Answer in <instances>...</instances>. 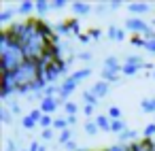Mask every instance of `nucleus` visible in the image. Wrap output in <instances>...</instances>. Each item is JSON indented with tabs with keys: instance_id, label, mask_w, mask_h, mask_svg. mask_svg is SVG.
I'll list each match as a JSON object with an SVG mask.
<instances>
[{
	"instance_id": "nucleus-1",
	"label": "nucleus",
	"mask_w": 155,
	"mask_h": 151,
	"mask_svg": "<svg viewBox=\"0 0 155 151\" xmlns=\"http://www.w3.org/2000/svg\"><path fill=\"white\" fill-rule=\"evenodd\" d=\"M0 58H2V75H13L28 62L24 47L7 32H2L0 36Z\"/></svg>"
},
{
	"instance_id": "nucleus-2",
	"label": "nucleus",
	"mask_w": 155,
	"mask_h": 151,
	"mask_svg": "<svg viewBox=\"0 0 155 151\" xmlns=\"http://www.w3.org/2000/svg\"><path fill=\"white\" fill-rule=\"evenodd\" d=\"M41 117H43V111H41V109H32L28 115L21 117V128H24V130H32V128H36L38 121H41Z\"/></svg>"
},
{
	"instance_id": "nucleus-3",
	"label": "nucleus",
	"mask_w": 155,
	"mask_h": 151,
	"mask_svg": "<svg viewBox=\"0 0 155 151\" xmlns=\"http://www.w3.org/2000/svg\"><path fill=\"white\" fill-rule=\"evenodd\" d=\"M64 106V102L60 100V98H45L41 104H38V109L43 111V115H51V113H55L58 111V106Z\"/></svg>"
},
{
	"instance_id": "nucleus-4",
	"label": "nucleus",
	"mask_w": 155,
	"mask_h": 151,
	"mask_svg": "<svg viewBox=\"0 0 155 151\" xmlns=\"http://www.w3.org/2000/svg\"><path fill=\"white\" fill-rule=\"evenodd\" d=\"M89 92H91L98 100H102L104 96H108V92H110V83H106V81L100 79V81H96V83L89 87Z\"/></svg>"
},
{
	"instance_id": "nucleus-5",
	"label": "nucleus",
	"mask_w": 155,
	"mask_h": 151,
	"mask_svg": "<svg viewBox=\"0 0 155 151\" xmlns=\"http://www.w3.org/2000/svg\"><path fill=\"white\" fill-rule=\"evenodd\" d=\"M87 77H91V68H89V66H85V68H79L77 72H70V75H68V79H70L72 83H77V85H79L81 81H85Z\"/></svg>"
},
{
	"instance_id": "nucleus-6",
	"label": "nucleus",
	"mask_w": 155,
	"mask_h": 151,
	"mask_svg": "<svg viewBox=\"0 0 155 151\" xmlns=\"http://www.w3.org/2000/svg\"><path fill=\"white\" fill-rule=\"evenodd\" d=\"M127 11L138 17V15L149 13V11H151V5H147V2H132V5H127Z\"/></svg>"
},
{
	"instance_id": "nucleus-7",
	"label": "nucleus",
	"mask_w": 155,
	"mask_h": 151,
	"mask_svg": "<svg viewBox=\"0 0 155 151\" xmlns=\"http://www.w3.org/2000/svg\"><path fill=\"white\" fill-rule=\"evenodd\" d=\"M70 9H72L74 15H89V13L94 11V7H91V5H85V2H72Z\"/></svg>"
},
{
	"instance_id": "nucleus-8",
	"label": "nucleus",
	"mask_w": 155,
	"mask_h": 151,
	"mask_svg": "<svg viewBox=\"0 0 155 151\" xmlns=\"http://www.w3.org/2000/svg\"><path fill=\"white\" fill-rule=\"evenodd\" d=\"M110 132L117 134V136H121V134L127 132V123L123 119H110Z\"/></svg>"
},
{
	"instance_id": "nucleus-9",
	"label": "nucleus",
	"mask_w": 155,
	"mask_h": 151,
	"mask_svg": "<svg viewBox=\"0 0 155 151\" xmlns=\"http://www.w3.org/2000/svg\"><path fill=\"white\" fill-rule=\"evenodd\" d=\"M140 111L142 113H153L155 115V96H147L140 100Z\"/></svg>"
},
{
	"instance_id": "nucleus-10",
	"label": "nucleus",
	"mask_w": 155,
	"mask_h": 151,
	"mask_svg": "<svg viewBox=\"0 0 155 151\" xmlns=\"http://www.w3.org/2000/svg\"><path fill=\"white\" fill-rule=\"evenodd\" d=\"M94 121H96V126L100 128V132H102V130H104V132H110V117H108V115H96Z\"/></svg>"
},
{
	"instance_id": "nucleus-11",
	"label": "nucleus",
	"mask_w": 155,
	"mask_h": 151,
	"mask_svg": "<svg viewBox=\"0 0 155 151\" xmlns=\"http://www.w3.org/2000/svg\"><path fill=\"white\" fill-rule=\"evenodd\" d=\"M72 140H74V132H72V128L60 132V136H58V145H60V147H66V145L72 143Z\"/></svg>"
},
{
	"instance_id": "nucleus-12",
	"label": "nucleus",
	"mask_w": 155,
	"mask_h": 151,
	"mask_svg": "<svg viewBox=\"0 0 155 151\" xmlns=\"http://www.w3.org/2000/svg\"><path fill=\"white\" fill-rule=\"evenodd\" d=\"M108 39L110 41H123L125 39V28H117V26H110L108 28Z\"/></svg>"
},
{
	"instance_id": "nucleus-13",
	"label": "nucleus",
	"mask_w": 155,
	"mask_h": 151,
	"mask_svg": "<svg viewBox=\"0 0 155 151\" xmlns=\"http://www.w3.org/2000/svg\"><path fill=\"white\" fill-rule=\"evenodd\" d=\"M70 128V121H68V117H58V119H53V130L58 132H64V130H68Z\"/></svg>"
},
{
	"instance_id": "nucleus-14",
	"label": "nucleus",
	"mask_w": 155,
	"mask_h": 151,
	"mask_svg": "<svg viewBox=\"0 0 155 151\" xmlns=\"http://www.w3.org/2000/svg\"><path fill=\"white\" fill-rule=\"evenodd\" d=\"M77 111H79L77 102H72V100L64 102V113H66V117H77Z\"/></svg>"
},
{
	"instance_id": "nucleus-15",
	"label": "nucleus",
	"mask_w": 155,
	"mask_h": 151,
	"mask_svg": "<svg viewBox=\"0 0 155 151\" xmlns=\"http://www.w3.org/2000/svg\"><path fill=\"white\" fill-rule=\"evenodd\" d=\"M106 115H108L110 119H123V111H121L117 104H113V106L108 109V113H106Z\"/></svg>"
},
{
	"instance_id": "nucleus-16",
	"label": "nucleus",
	"mask_w": 155,
	"mask_h": 151,
	"mask_svg": "<svg viewBox=\"0 0 155 151\" xmlns=\"http://www.w3.org/2000/svg\"><path fill=\"white\" fill-rule=\"evenodd\" d=\"M142 138H147V140L155 138V121L147 123V128H144V132H142Z\"/></svg>"
},
{
	"instance_id": "nucleus-17",
	"label": "nucleus",
	"mask_w": 155,
	"mask_h": 151,
	"mask_svg": "<svg viewBox=\"0 0 155 151\" xmlns=\"http://www.w3.org/2000/svg\"><path fill=\"white\" fill-rule=\"evenodd\" d=\"M83 130H85L89 136H96V134L100 132V128L96 126V121H85V128H83Z\"/></svg>"
},
{
	"instance_id": "nucleus-18",
	"label": "nucleus",
	"mask_w": 155,
	"mask_h": 151,
	"mask_svg": "<svg viewBox=\"0 0 155 151\" xmlns=\"http://www.w3.org/2000/svg\"><path fill=\"white\" fill-rule=\"evenodd\" d=\"M38 126H41L43 130L53 128V119H51V115H43V117H41V121H38Z\"/></svg>"
},
{
	"instance_id": "nucleus-19",
	"label": "nucleus",
	"mask_w": 155,
	"mask_h": 151,
	"mask_svg": "<svg viewBox=\"0 0 155 151\" xmlns=\"http://www.w3.org/2000/svg\"><path fill=\"white\" fill-rule=\"evenodd\" d=\"M53 136H55V130H53V128H49V130H43V132H41V140H43V143L53 140Z\"/></svg>"
},
{
	"instance_id": "nucleus-20",
	"label": "nucleus",
	"mask_w": 155,
	"mask_h": 151,
	"mask_svg": "<svg viewBox=\"0 0 155 151\" xmlns=\"http://www.w3.org/2000/svg\"><path fill=\"white\" fill-rule=\"evenodd\" d=\"M91 51H79L77 53V60H81V62H91Z\"/></svg>"
},
{
	"instance_id": "nucleus-21",
	"label": "nucleus",
	"mask_w": 155,
	"mask_h": 151,
	"mask_svg": "<svg viewBox=\"0 0 155 151\" xmlns=\"http://www.w3.org/2000/svg\"><path fill=\"white\" fill-rule=\"evenodd\" d=\"M142 145H144V151H155V138H151V140L142 138Z\"/></svg>"
},
{
	"instance_id": "nucleus-22",
	"label": "nucleus",
	"mask_w": 155,
	"mask_h": 151,
	"mask_svg": "<svg viewBox=\"0 0 155 151\" xmlns=\"http://www.w3.org/2000/svg\"><path fill=\"white\" fill-rule=\"evenodd\" d=\"M83 113H85L87 117H94V113H96V104H85V106H83Z\"/></svg>"
},
{
	"instance_id": "nucleus-23",
	"label": "nucleus",
	"mask_w": 155,
	"mask_h": 151,
	"mask_svg": "<svg viewBox=\"0 0 155 151\" xmlns=\"http://www.w3.org/2000/svg\"><path fill=\"white\" fill-rule=\"evenodd\" d=\"M108 151H125V147H113V149H108Z\"/></svg>"
},
{
	"instance_id": "nucleus-24",
	"label": "nucleus",
	"mask_w": 155,
	"mask_h": 151,
	"mask_svg": "<svg viewBox=\"0 0 155 151\" xmlns=\"http://www.w3.org/2000/svg\"><path fill=\"white\" fill-rule=\"evenodd\" d=\"M125 151H134V149H132V147H130V145H127V147H125Z\"/></svg>"
},
{
	"instance_id": "nucleus-25",
	"label": "nucleus",
	"mask_w": 155,
	"mask_h": 151,
	"mask_svg": "<svg viewBox=\"0 0 155 151\" xmlns=\"http://www.w3.org/2000/svg\"><path fill=\"white\" fill-rule=\"evenodd\" d=\"M19 151H30V149H19Z\"/></svg>"
},
{
	"instance_id": "nucleus-26",
	"label": "nucleus",
	"mask_w": 155,
	"mask_h": 151,
	"mask_svg": "<svg viewBox=\"0 0 155 151\" xmlns=\"http://www.w3.org/2000/svg\"><path fill=\"white\" fill-rule=\"evenodd\" d=\"M153 121H155V115H153Z\"/></svg>"
}]
</instances>
